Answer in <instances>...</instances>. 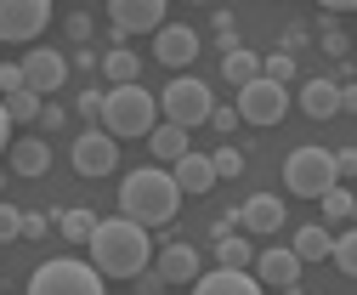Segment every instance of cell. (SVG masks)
I'll return each mask as SVG.
<instances>
[{"mask_svg": "<svg viewBox=\"0 0 357 295\" xmlns=\"http://www.w3.org/2000/svg\"><path fill=\"white\" fill-rule=\"evenodd\" d=\"M85 262H91L102 278H137L153 262V233L137 227V222H125V216H108V222L91 227V239H85Z\"/></svg>", "mask_w": 357, "mask_h": 295, "instance_id": "6da1fadb", "label": "cell"}, {"mask_svg": "<svg viewBox=\"0 0 357 295\" xmlns=\"http://www.w3.org/2000/svg\"><path fill=\"white\" fill-rule=\"evenodd\" d=\"M176 204H182V193H176V182H170V171H130L125 182H119V216L125 222H137V227H170V216H176Z\"/></svg>", "mask_w": 357, "mask_h": 295, "instance_id": "7a4b0ae2", "label": "cell"}, {"mask_svg": "<svg viewBox=\"0 0 357 295\" xmlns=\"http://www.w3.org/2000/svg\"><path fill=\"white\" fill-rule=\"evenodd\" d=\"M159 125V97H148L142 86H114L102 97V131L119 142V137H148Z\"/></svg>", "mask_w": 357, "mask_h": 295, "instance_id": "3957f363", "label": "cell"}, {"mask_svg": "<svg viewBox=\"0 0 357 295\" xmlns=\"http://www.w3.org/2000/svg\"><path fill=\"white\" fill-rule=\"evenodd\" d=\"M29 295H108L102 289V273L79 256H57L46 267L29 273Z\"/></svg>", "mask_w": 357, "mask_h": 295, "instance_id": "277c9868", "label": "cell"}, {"mask_svg": "<svg viewBox=\"0 0 357 295\" xmlns=\"http://www.w3.org/2000/svg\"><path fill=\"white\" fill-rule=\"evenodd\" d=\"M284 188H289L295 199L329 193V188H335V153H329V148H312V142L289 148V159H284Z\"/></svg>", "mask_w": 357, "mask_h": 295, "instance_id": "5b68a950", "label": "cell"}, {"mask_svg": "<svg viewBox=\"0 0 357 295\" xmlns=\"http://www.w3.org/2000/svg\"><path fill=\"white\" fill-rule=\"evenodd\" d=\"M210 108H215V103H210V86H204V80H193V74L170 80L165 97H159V119L176 125V131H193V125H204Z\"/></svg>", "mask_w": 357, "mask_h": 295, "instance_id": "8992f818", "label": "cell"}, {"mask_svg": "<svg viewBox=\"0 0 357 295\" xmlns=\"http://www.w3.org/2000/svg\"><path fill=\"white\" fill-rule=\"evenodd\" d=\"M52 23V0H0V40L29 46V40Z\"/></svg>", "mask_w": 357, "mask_h": 295, "instance_id": "52a82bcc", "label": "cell"}, {"mask_svg": "<svg viewBox=\"0 0 357 295\" xmlns=\"http://www.w3.org/2000/svg\"><path fill=\"white\" fill-rule=\"evenodd\" d=\"M284 114H289V91L273 86V80H250L238 91V119H250V125H278Z\"/></svg>", "mask_w": 357, "mask_h": 295, "instance_id": "ba28073f", "label": "cell"}, {"mask_svg": "<svg viewBox=\"0 0 357 295\" xmlns=\"http://www.w3.org/2000/svg\"><path fill=\"white\" fill-rule=\"evenodd\" d=\"M17 68H23V91H34L40 103H52V91H57L63 80H68V57H63V52H52V46L29 52Z\"/></svg>", "mask_w": 357, "mask_h": 295, "instance_id": "9c48e42d", "label": "cell"}, {"mask_svg": "<svg viewBox=\"0 0 357 295\" xmlns=\"http://www.w3.org/2000/svg\"><path fill=\"white\" fill-rule=\"evenodd\" d=\"M114 165H119V148H114L108 131H97V125H91V131L74 137V171H79V176H108Z\"/></svg>", "mask_w": 357, "mask_h": 295, "instance_id": "30bf717a", "label": "cell"}, {"mask_svg": "<svg viewBox=\"0 0 357 295\" xmlns=\"http://www.w3.org/2000/svg\"><path fill=\"white\" fill-rule=\"evenodd\" d=\"M108 17H114V34L125 40V34H142V29H165V0H114L108 6Z\"/></svg>", "mask_w": 357, "mask_h": 295, "instance_id": "8fae6325", "label": "cell"}, {"mask_svg": "<svg viewBox=\"0 0 357 295\" xmlns=\"http://www.w3.org/2000/svg\"><path fill=\"white\" fill-rule=\"evenodd\" d=\"M153 57H159L165 68H188V63L199 57V29H188V23H165V29L153 34Z\"/></svg>", "mask_w": 357, "mask_h": 295, "instance_id": "7c38bea8", "label": "cell"}, {"mask_svg": "<svg viewBox=\"0 0 357 295\" xmlns=\"http://www.w3.org/2000/svg\"><path fill=\"white\" fill-rule=\"evenodd\" d=\"M153 278H159V284H193V278H199V250H193L188 239L153 250Z\"/></svg>", "mask_w": 357, "mask_h": 295, "instance_id": "4fadbf2b", "label": "cell"}, {"mask_svg": "<svg viewBox=\"0 0 357 295\" xmlns=\"http://www.w3.org/2000/svg\"><path fill=\"white\" fill-rule=\"evenodd\" d=\"M250 278H255L261 289H295V278H301V262L289 256V250H255Z\"/></svg>", "mask_w": 357, "mask_h": 295, "instance_id": "5bb4252c", "label": "cell"}, {"mask_svg": "<svg viewBox=\"0 0 357 295\" xmlns=\"http://www.w3.org/2000/svg\"><path fill=\"white\" fill-rule=\"evenodd\" d=\"M170 182H176V193H210L215 188V171H210V153H182L170 165Z\"/></svg>", "mask_w": 357, "mask_h": 295, "instance_id": "9a60e30c", "label": "cell"}, {"mask_svg": "<svg viewBox=\"0 0 357 295\" xmlns=\"http://www.w3.org/2000/svg\"><path fill=\"white\" fill-rule=\"evenodd\" d=\"M193 295H266L250 273H233V267H215V273H199L193 278Z\"/></svg>", "mask_w": 357, "mask_h": 295, "instance_id": "2e32d148", "label": "cell"}, {"mask_svg": "<svg viewBox=\"0 0 357 295\" xmlns=\"http://www.w3.org/2000/svg\"><path fill=\"white\" fill-rule=\"evenodd\" d=\"M238 227H250V233H278V227H284V204H278V193H255V199H244Z\"/></svg>", "mask_w": 357, "mask_h": 295, "instance_id": "e0dca14e", "label": "cell"}, {"mask_svg": "<svg viewBox=\"0 0 357 295\" xmlns=\"http://www.w3.org/2000/svg\"><path fill=\"white\" fill-rule=\"evenodd\" d=\"M329 244H335V233L324 227V222H306V227H295V239H289V256L306 267V262H329Z\"/></svg>", "mask_w": 357, "mask_h": 295, "instance_id": "ac0fdd59", "label": "cell"}, {"mask_svg": "<svg viewBox=\"0 0 357 295\" xmlns=\"http://www.w3.org/2000/svg\"><path fill=\"white\" fill-rule=\"evenodd\" d=\"M301 114L306 119H335L340 114V86H329V80H306V86H301Z\"/></svg>", "mask_w": 357, "mask_h": 295, "instance_id": "d6986e66", "label": "cell"}, {"mask_svg": "<svg viewBox=\"0 0 357 295\" xmlns=\"http://www.w3.org/2000/svg\"><path fill=\"white\" fill-rule=\"evenodd\" d=\"M6 159H12V171H17V176H46V171H52V148L40 142V137L12 142V153H6Z\"/></svg>", "mask_w": 357, "mask_h": 295, "instance_id": "ffe728a7", "label": "cell"}, {"mask_svg": "<svg viewBox=\"0 0 357 295\" xmlns=\"http://www.w3.org/2000/svg\"><path fill=\"white\" fill-rule=\"evenodd\" d=\"M221 80H227V86H250V80H261V57L255 52H244V46H233L227 57H221Z\"/></svg>", "mask_w": 357, "mask_h": 295, "instance_id": "44dd1931", "label": "cell"}, {"mask_svg": "<svg viewBox=\"0 0 357 295\" xmlns=\"http://www.w3.org/2000/svg\"><path fill=\"white\" fill-rule=\"evenodd\" d=\"M97 68H102V74L114 80V86H142V63H137V57H130L125 46H114V52H108V57H102Z\"/></svg>", "mask_w": 357, "mask_h": 295, "instance_id": "7402d4cb", "label": "cell"}, {"mask_svg": "<svg viewBox=\"0 0 357 295\" xmlns=\"http://www.w3.org/2000/svg\"><path fill=\"white\" fill-rule=\"evenodd\" d=\"M148 148H153V159H170V165H176V159L188 153V131H176V125L159 119L153 131H148Z\"/></svg>", "mask_w": 357, "mask_h": 295, "instance_id": "603a6c76", "label": "cell"}, {"mask_svg": "<svg viewBox=\"0 0 357 295\" xmlns=\"http://www.w3.org/2000/svg\"><path fill=\"white\" fill-rule=\"evenodd\" d=\"M57 227H63V239H68L74 250H85V239H91V227H97V210L74 204V210H63V216H57Z\"/></svg>", "mask_w": 357, "mask_h": 295, "instance_id": "cb8c5ba5", "label": "cell"}, {"mask_svg": "<svg viewBox=\"0 0 357 295\" xmlns=\"http://www.w3.org/2000/svg\"><path fill=\"white\" fill-rule=\"evenodd\" d=\"M250 262H255V250L238 239V233H227V239H215V267H233V273H250Z\"/></svg>", "mask_w": 357, "mask_h": 295, "instance_id": "d4e9b609", "label": "cell"}, {"mask_svg": "<svg viewBox=\"0 0 357 295\" xmlns=\"http://www.w3.org/2000/svg\"><path fill=\"white\" fill-rule=\"evenodd\" d=\"M210 171H215V182H221V176H244V148H238V142H221V148L210 153Z\"/></svg>", "mask_w": 357, "mask_h": 295, "instance_id": "484cf974", "label": "cell"}, {"mask_svg": "<svg viewBox=\"0 0 357 295\" xmlns=\"http://www.w3.org/2000/svg\"><path fill=\"white\" fill-rule=\"evenodd\" d=\"M318 199H324V216H329V222H351V193H346L340 182H335L329 193H318Z\"/></svg>", "mask_w": 357, "mask_h": 295, "instance_id": "4316f807", "label": "cell"}, {"mask_svg": "<svg viewBox=\"0 0 357 295\" xmlns=\"http://www.w3.org/2000/svg\"><path fill=\"white\" fill-rule=\"evenodd\" d=\"M6 103V119H40V97L34 91H12V97H0Z\"/></svg>", "mask_w": 357, "mask_h": 295, "instance_id": "83f0119b", "label": "cell"}, {"mask_svg": "<svg viewBox=\"0 0 357 295\" xmlns=\"http://www.w3.org/2000/svg\"><path fill=\"white\" fill-rule=\"evenodd\" d=\"M261 68H266L261 80H273V86H289V80H295V57H289V52H273Z\"/></svg>", "mask_w": 357, "mask_h": 295, "instance_id": "f1b7e54d", "label": "cell"}, {"mask_svg": "<svg viewBox=\"0 0 357 295\" xmlns=\"http://www.w3.org/2000/svg\"><path fill=\"white\" fill-rule=\"evenodd\" d=\"M329 262H335L340 273H357V239H351V233H340V239L329 244Z\"/></svg>", "mask_w": 357, "mask_h": 295, "instance_id": "f546056e", "label": "cell"}, {"mask_svg": "<svg viewBox=\"0 0 357 295\" xmlns=\"http://www.w3.org/2000/svg\"><path fill=\"white\" fill-rule=\"evenodd\" d=\"M12 239H23V210L6 199L0 204V244H12Z\"/></svg>", "mask_w": 357, "mask_h": 295, "instance_id": "4dcf8cb0", "label": "cell"}, {"mask_svg": "<svg viewBox=\"0 0 357 295\" xmlns=\"http://www.w3.org/2000/svg\"><path fill=\"white\" fill-rule=\"evenodd\" d=\"M204 125H215V131L233 142V131H238V108H210V119H204Z\"/></svg>", "mask_w": 357, "mask_h": 295, "instance_id": "1f68e13d", "label": "cell"}, {"mask_svg": "<svg viewBox=\"0 0 357 295\" xmlns=\"http://www.w3.org/2000/svg\"><path fill=\"white\" fill-rule=\"evenodd\" d=\"M52 233V216H40V210H29L23 216V239H46Z\"/></svg>", "mask_w": 357, "mask_h": 295, "instance_id": "d6a6232c", "label": "cell"}, {"mask_svg": "<svg viewBox=\"0 0 357 295\" xmlns=\"http://www.w3.org/2000/svg\"><path fill=\"white\" fill-rule=\"evenodd\" d=\"M102 97H108V91H97V86H91V91H85V97H79V114L102 125Z\"/></svg>", "mask_w": 357, "mask_h": 295, "instance_id": "836d02e7", "label": "cell"}, {"mask_svg": "<svg viewBox=\"0 0 357 295\" xmlns=\"http://www.w3.org/2000/svg\"><path fill=\"white\" fill-rule=\"evenodd\" d=\"M0 91H6V97L23 91V68H17V63H0Z\"/></svg>", "mask_w": 357, "mask_h": 295, "instance_id": "e575fe53", "label": "cell"}, {"mask_svg": "<svg viewBox=\"0 0 357 295\" xmlns=\"http://www.w3.org/2000/svg\"><path fill=\"white\" fill-rule=\"evenodd\" d=\"M40 125H46V131H63V125H68V114H63L57 103H40Z\"/></svg>", "mask_w": 357, "mask_h": 295, "instance_id": "d590c367", "label": "cell"}, {"mask_svg": "<svg viewBox=\"0 0 357 295\" xmlns=\"http://www.w3.org/2000/svg\"><path fill=\"white\" fill-rule=\"evenodd\" d=\"M68 34L85 46V40H91V17H85V12H74V17H68Z\"/></svg>", "mask_w": 357, "mask_h": 295, "instance_id": "8d00e7d4", "label": "cell"}, {"mask_svg": "<svg viewBox=\"0 0 357 295\" xmlns=\"http://www.w3.org/2000/svg\"><path fill=\"white\" fill-rule=\"evenodd\" d=\"M351 171H357V153L340 148V153H335V176H351Z\"/></svg>", "mask_w": 357, "mask_h": 295, "instance_id": "74e56055", "label": "cell"}, {"mask_svg": "<svg viewBox=\"0 0 357 295\" xmlns=\"http://www.w3.org/2000/svg\"><path fill=\"white\" fill-rule=\"evenodd\" d=\"M215 34L227 40V52H233V12H215Z\"/></svg>", "mask_w": 357, "mask_h": 295, "instance_id": "f35d334b", "label": "cell"}, {"mask_svg": "<svg viewBox=\"0 0 357 295\" xmlns=\"http://www.w3.org/2000/svg\"><path fill=\"white\" fill-rule=\"evenodd\" d=\"M137 278H142V295H159V289H165V284L153 278V267H148V273H137Z\"/></svg>", "mask_w": 357, "mask_h": 295, "instance_id": "ab89813d", "label": "cell"}, {"mask_svg": "<svg viewBox=\"0 0 357 295\" xmlns=\"http://www.w3.org/2000/svg\"><path fill=\"white\" fill-rule=\"evenodd\" d=\"M6 137H12V119H6V103H0V153H6Z\"/></svg>", "mask_w": 357, "mask_h": 295, "instance_id": "60d3db41", "label": "cell"}]
</instances>
